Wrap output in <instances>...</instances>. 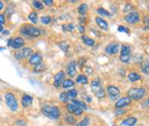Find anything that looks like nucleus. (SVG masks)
Here are the masks:
<instances>
[{
	"label": "nucleus",
	"instance_id": "nucleus-46",
	"mask_svg": "<svg viewBox=\"0 0 149 126\" xmlns=\"http://www.w3.org/2000/svg\"><path fill=\"white\" fill-rule=\"evenodd\" d=\"M78 31L80 34H83L85 33V27H83V25H79L78 26Z\"/></svg>",
	"mask_w": 149,
	"mask_h": 126
},
{
	"label": "nucleus",
	"instance_id": "nucleus-7",
	"mask_svg": "<svg viewBox=\"0 0 149 126\" xmlns=\"http://www.w3.org/2000/svg\"><path fill=\"white\" fill-rule=\"evenodd\" d=\"M124 21L128 24H131V25H134V24L138 23L140 21V15L137 11H132V12H129L123 17Z\"/></svg>",
	"mask_w": 149,
	"mask_h": 126
},
{
	"label": "nucleus",
	"instance_id": "nucleus-8",
	"mask_svg": "<svg viewBox=\"0 0 149 126\" xmlns=\"http://www.w3.org/2000/svg\"><path fill=\"white\" fill-rule=\"evenodd\" d=\"M29 65L32 67H37L39 66V65L42 64L43 62V56L41 53H38V52H36V53H33L32 55L29 57Z\"/></svg>",
	"mask_w": 149,
	"mask_h": 126
},
{
	"label": "nucleus",
	"instance_id": "nucleus-39",
	"mask_svg": "<svg viewBox=\"0 0 149 126\" xmlns=\"http://www.w3.org/2000/svg\"><path fill=\"white\" fill-rule=\"evenodd\" d=\"M143 24H144V28L146 30H149V16L148 15H145L143 17Z\"/></svg>",
	"mask_w": 149,
	"mask_h": 126
},
{
	"label": "nucleus",
	"instance_id": "nucleus-53",
	"mask_svg": "<svg viewBox=\"0 0 149 126\" xmlns=\"http://www.w3.org/2000/svg\"><path fill=\"white\" fill-rule=\"evenodd\" d=\"M4 31V28H3V25H1V24H0V33H2Z\"/></svg>",
	"mask_w": 149,
	"mask_h": 126
},
{
	"label": "nucleus",
	"instance_id": "nucleus-12",
	"mask_svg": "<svg viewBox=\"0 0 149 126\" xmlns=\"http://www.w3.org/2000/svg\"><path fill=\"white\" fill-rule=\"evenodd\" d=\"M25 44H26V42H25L24 38H22L21 36H18V37L13 38L11 48L14 49V50H20V49L24 48Z\"/></svg>",
	"mask_w": 149,
	"mask_h": 126
},
{
	"label": "nucleus",
	"instance_id": "nucleus-26",
	"mask_svg": "<svg viewBox=\"0 0 149 126\" xmlns=\"http://www.w3.org/2000/svg\"><path fill=\"white\" fill-rule=\"evenodd\" d=\"M21 54H22V56H23V58L25 59V58H28L32 55L33 50L31 48H29V47H24V48L21 49Z\"/></svg>",
	"mask_w": 149,
	"mask_h": 126
},
{
	"label": "nucleus",
	"instance_id": "nucleus-40",
	"mask_svg": "<svg viewBox=\"0 0 149 126\" xmlns=\"http://www.w3.org/2000/svg\"><path fill=\"white\" fill-rule=\"evenodd\" d=\"M127 111V109H123V108H118V109H116V111H114V114H116V116H120L122 115V114H124L125 112Z\"/></svg>",
	"mask_w": 149,
	"mask_h": 126
},
{
	"label": "nucleus",
	"instance_id": "nucleus-38",
	"mask_svg": "<svg viewBox=\"0 0 149 126\" xmlns=\"http://www.w3.org/2000/svg\"><path fill=\"white\" fill-rule=\"evenodd\" d=\"M45 69H46V67H45V66L43 65V63H42L41 65H39V66L34 67V72H35V73H41V72L45 71Z\"/></svg>",
	"mask_w": 149,
	"mask_h": 126
},
{
	"label": "nucleus",
	"instance_id": "nucleus-11",
	"mask_svg": "<svg viewBox=\"0 0 149 126\" xmlns=\"http://www.w3.org/2000/svg\"><path fill=\"white\" fill-rule=\"evenodd\" d=\"M66 109L67 111L69 112L71 115H74V116H80L83 114V110H82L80 108V107H78L77 105H74V103H68V104L66 105Z\"/></svg>",
	"mask_w": 149,
	"mask_h": 126
},
{
	"label": "nucleus",
	"instance_id": "nucleus-35",
	"mask_svg": "<svg viewBox=\"0 0 149 126\" xmlns=\"http://www.w3.org/2000/svg\"><path fill=\"white\" fill-rule=\"evenodd\" d=\"M41 23L43 25H49L50 23L52 22V18L48 16V15H45V16H42L41 17Z\"/></svg>",
	"mask_w": 149,
	"mask_h": 126
},
{
	"label": "nucleus",
	"instance_id": "nucleus-31",
	"mask_svg": "<svg viewBox=\"0 0 149 126\" xmlns=\"http://www.w3.org/2000/svg\"><path fill=\"white\" fill-rule=\"evenodd\" d=\"M65 121H66L68 124H71V125L77 124V119L74 115H67L66 118H65Z\"/></svg>",
	"mask_w": 149,
	"mask_h": 126
},
{
	"label": "nucleus",
	"instance_id": "nucleus-44",
	"mask_svg": "<svg viewBox=\"0 0 149 126\" xmlns=\"http://www.w3.org/2000/svg\"><path fill=\"white\" fill-rule=\"evenodd\" d=\"M14 57H15V59L18 60V61H22L24 59L23 56H22V54H21V52H18V53H16L14 55Z\"/></svg>",
	"mask_w": 149,
	"mask_h": 126
},
{
	"label": "nucleus",
	"instance_id": "nucleus-50",
	"mask_svg": "<svg viewBox=\"0 0 149 126\" xmlns=\"http://www.w3.org/2000/svg\"><path fill=\"white\" fill-rule=\"evenodd\" d=\"M4 7H5V5H4L3 1H0V12H1V11L3 10Z\"/></svg>",
	"mask_w": 149,
	"mask_h": 126
},
{
	"label": "nucleus",
	"instance_id": "nucleus-42",
	"mask_svg": "<svg viewBox=\"0 0 149 126\" xmlns=\"http://www.w3.org/2000/svg\"><path fill=\"white\" fill-rule=\"evenodd\" d=\"M117 31H118V32H125V33H129V29L128 28H125V27L124 26H118V28H117Z\"/></svg>",
	"mask_w": 149,
	"mask_h": 126
},
{
	"label": "nucleus",
	"instance_id": "nucleus-9",
	"mask_svg": "<svg viewBox=\"0 0 149 126\" xmlns=\"http://www.w3.org/2000/svg\"><path fill=\"white\" fill-rule=\"evenodd\" d=\"M120 47H121V45H119L118 43H116V42L109 43V44L105 47V53L109 56H114L119 52Z\"/></svg>",
	"mask_w": 149,
	"mask_h": 126
},
{
	"label": "nucleus",
	"instance_id": "nucleus-32",
	"mask_svg": "<svg viewBox=\"0 0 149 126\" xmlns=\"http://www.w3.org/2000/svg\"><path fill=\"white\" fill-rule=\"evenodd\" d=\"M96 12H98V14H99L100 16H103V17H109L110 16L109 12H108L107 10H105V9L101 8V7L96 9Z\"/></svg>",
	"mask_w": 149,
	"mask_h": 126
},
{
	"label": "nucleus",
	"instance_id": "nucleus-18",
	"mask_svg": "<svg viewBox=\"0 0 149 126\" xmlns=\"http://www.w3.org/2000/svg\"><path fill=\"white\" fill-rule=\"evenodd\" d=\"M101 87H103V86L101 85V82H100V80H99L98 78H94V80L91 82V89H92V91H94V93L98 91V89H101Z\"/></svg>",
	"mask_w": 149,
	"mask_h": 126
},
{
	"label": "nucleus",
	"instance_id": "nucleus-15",
	"mask_svg": "<svg viewBox=\"0 0 149 126\" xmlns=\"http://www.w3.org/2000/svg\"><path fill=\"white\" fill-rule=\"evenodd\" d=\"M137 123V117L135 116H128L127 118L123 119L120 123V126H135Z\"/></svg>",
	"mask_w": 149,
	"mask_h": 126
},
{
	"label": "nucleus",
	"instance_id": "nucleus-30",
	"mask_svg": "<svg viewBox=\"0 0 149 126\" xmlns=\"http://www.w3.org/2000/svg\"><path fill=\"white\" fill-rule=\"evenodd\" d=\"M68 93V95H69V98L70 99H76L77 98V96H78V91H77L76 89H71L69 91H67Z\"/></svg>",
	"mask_w": 149,
	"mask_h": 126
},
{
	"label": "nucleus",
	"instance_id": "nucleus-33",
	"mask_svg": "<svg viewBox=\"0 0 149 126\" xmlns=\"http://www.w3.org/2000/svg\"><path fill=\"white\" fill-rule=\"evenodd\" d=\"M94 94H96V97L99 98V99H101V98H103L105 96V94H107V91H105V89H103V87H101L100 89H98V91H96Z\"/></svg>",
	"mask_w": 149,
	"mask_h": 126
},
{
	"label": "nucleus",
	"instance_id": "nucleus-5",
	"mask_svg": "<svg viewBox=\"0 0 149 126\" xmlns=\"http://www.w3.org/2000/svg\"><path fill=\"white\" fill-rule=\"evenodd\" d=\"M119 59L124 64H128L130 62V59H131V48H130L129 45L126 44L121 45Z\"/></svg>",
	"mask_w": 149,
	"mask_h": 126
},
{
	"label": "nucleus",
	"instance_id": "nucleus-29",
	"mask_svg": "<svg viewBox=\"0 0 149 126\" xmlns=\"http://www.w3.org/2000/svg\"><path fill=\"white\" fill-rule=\"evenodd\" d=\"M59 98H60V100L62 101V102L67 103V104H68V101L70 100L67 91H62V93H60V95H59Z\"/></svg>",
	"mask_w": 149,
	"mask_h": 126
},
{
	"label": "nucleus",
	"instance_id": "nucleus-21",
	"mask_svg": "<svg viewBox=\"0 0 149 126\" xmlns=\"http://www.w3.org/2000/svg\"><path fill=\"white\" fill-rule=\"evenodd\" d=\"M76 82L77 84H87V82H89V78L85 75H79L77 76Z\"/></svg>",
	"mask_w": 149,
	"mask_h": 126
},
{
	"label": "nucleus",
	"instance_id": "nucleus-51",
	"mask_svg": "<svg viewBox=\"0 0 149 126\" xmlns=\"http://www.w3.org/2000/svg\"><path fill=\"white\" fill-rule=\"evenodd\" d=\"M12 40H13V38H10V39L8 40V42H7V46L11 47V44H12Z\"/></svg>",
	"mask_w": 149,
	"mask_h": 126
},
{
	"label": "nucleus",
	"instance_id": "nucleus-16",
	"mask_svg": "<svg viewBox=\"0 0 149 126\" xmlns=\"http://www.w3.org/2000/svg\"><path fill=\"white\" fill-rule=\"evenodd\" d=\"M33 103V96L29 94H23L21 97V104L23 107H29Z\"/></svg>",
	"mask_w": 149,
	"mask_h": 126
},
{
	"label": "nucleus",
	"instance_id": "nucleus-45",
	"mask_svg": "<svg viewBox=\"0 0 149 126\" xmlns=\"http://www.w3.org/2000/svg\"><path fill=\"white\" fill-rule=\"evenodd\" d=\"M66 28H68V31H70V32H73L74 25H73V24H69V25H67V26H63V29H66Z\"/></svg>",
	"mask_w": 149,
	"mask_h": 126
},
{
	"label": "nucleus",
	"instance_id": "nucleus-27",
	"mask_svg": "<svg viewBox=\"0 0 149 126\" xmlns=\"http://www.w3.org/2000/svg\"><path fill=\"white\" fill-rule=\"evenodd\" d=\"M28 20L31 22L32 24H36L38 22V14L35 11H32L30 14L28 15Z\"/></svg>",
	"mask_w": 149,
	"mask_h": 126
},
{
	"label": "nucleus",
	"instance_id": "nucleus-49",
	"mask_svg": "<svg viewBox=\"0 0 149 126\" xmlns=\"http://www.w3.org/2000/svg\"><path fill=\"white\" fill-rule=\"evenodd\" d=\"M16 124L19 125V126H26V122H24V120H18L16 121Z\"/></svg>",
	"mask_w": 149,
	"mask_h": 126
},
{
	"label": "nucleus",
	"instance_id": "nucleus-25",
	"mask_svg": "<svg viewBox=\"0 0 149 126\" xmlns=\"http://www.w3.org/2000/svg\"><path fill=\"white\" fill-rule=\"evenodd\" d=\"M87 10H89V6H87V4H85V3L81 4L78 8V11H79V13H80L81 16H85Z\"/></svg>",
	"mask_w": 149,
	"mask_h": 126
},
{
	"label": "nucleus",
	"instance_id": "nucleus-20",
	"mask_svg": "<svg viewBox=\"0 0 149 126\" xmlns=\"http://www.w3.org/2000/svg\"><path fill=\"white\" fill-rule=\"evenodd\" d=\"M76 82H74L72 78H67V80H65L64 82H63L62 84V87L64 89H73V86L74 85Z\"/></svg>",
	"mask_w": 149,
	"mask_h": 126
},
{
	"label": "nucleus",
	"instance_id": "nucleus-43",
	"mask_svg": "<svg viewBox=\"0 0 149 126\" xmlns=\"http://www.w3.org/2000/svg\"><path fill=\"white\" fill-rule=\"evenodd\" d=\"M43 2V4L44 5H46V6H53V4H54V1L53 0H44V1H42Z\"/></svg>",
	"mask_w": 149,
	"mask_h": 126
},
{
	"label": "nucleus",
	"instance_id": "nucleus-34",
	"mask_svg": "<svg viewBox=\"0 0 149 126\" xmlns=\"http://www.w3.org/2000/svg\"><path fill=\"white\" fill-rule=\"evenodd\" d=\"M90 122H91V119H90L89 116H85L82 121H80V122L77 123L76 126H89Z\"/></svg>",
	"mask_w": 149,
	"mask_h": 126
},
{
	"label": "nucleus",
	"instance_id": "nucleus-3",
	"mask_svg": "<svg viewBox=\"0 0 149 126\" xmlns=\"http://www.w3.org/2000/svg\"><path fill=\"white\" fill-rule=\"evenodd\" d=\"M147 94V91L144 87H131L128 91L127 96L131 100H140Z\"/></svg>",
	"mask_w": 149,
	"mask_h": 126
},
{
	"label": "nucleus",
	"instance_id": "nucleus-47",
	"mask_svg": "<svg viewBox=\"0 0 149 126\" xmlns=\"http://www.w3.org/2000/svg\"><path fill=\"white\" fill-rule=\"evenodd\" d=\"M5 16L3 14H0V24L3 25V24H5Z\"/></svg>",
	"mask_w": 149,
	"mask_h": 126
},
{
	"label": "nucleus",
	"instance_id": "nucleus-54",
	"mask_svg": "<svg viewBox=\"0 0 149 126\" xmlns=\"http://www.w3.org/2000/svg\"><path fill=\"white\" fill-rule=\"evenodd\" d=\"M113 126H117V125H116V124H113Z\"/></svg>",
	"mask_w": 149,
	"mask_h": 126
},
{
	"label": "nucleus",
	"instance_id": "nucleus-19",
	"mask_svg": "<svg viewBox=\"0 0 149 126\" xmlns=\"http://www.w3.org/2000/svg\"><path fill=\"white\" fill-rule=\"evenodd\" d=\"M127 78H128V80L129 82H138V80H141V76L139 75L138 73H135V72H132V73H130L129 75L127 76Z\"/></svg>",
	"mask_w": 149,
	"mask_h": 126
},
{
	"label": "nucleus",
	"instance_id": "nucleus-48",
	"mask_svg": "<svg viewBox=\"0 0 149 126\" xmlns=\"http://www.w3.org/2000/svg\"><path fill=\"white\" fill-rule=\"evenodd\" d=\"M83 61H85V59H83V58H81V59L79 60V66H80V67H83V64L85 63V62H83Z\"/></svg>",
	"mask_w": 149,
	"mask_h": 126
},
{
	"label": "nucleus",
	"instance_id": "nucleus-52",
	"mask_svg": "<svg viewBox=\"0 0 149 126\" xmlns=\"http://www.w3.org/2000/svg\"><path fill=\"white\" fill-rule=\"evenodd\" d=\"M85 72H89V74H92V67H85Z\"/></svg>",
	"mask_w": 149,
	"mask_h": 126
},
{
	"label": "nucleus",
	"instance_id": "nucleus-4",
	"mask_svg": "<svg viewBox=\"0 0 149 126\" xmlns=\"http://www.w3.org/2000/svg\"><path fill=\"white\" fill-rule=\"evenodd\" d=\"M4 98H5V103L8 106V108L10 109L11 111H17L18 101H17L16 96L14 95V93H12L11 91H8V93H5Z\"/></svg>",
	"mask_w": 149,
	"mask_h": 126
},
{
	"label": "nucleus",
	"instance_id": "nucleus-23",
	"mask_svg": "<svg viewBox=\"0 0 149 126\" xmlns=\"http://www.w3.org/2000/svg\"><path fill=\"white\" fill-rule=\"evenodd\" d=\"M72 103H74V105H77L78 107H80L82 110H87L89 109V107H87V105L85 104V102H83V100H78V99H73L72 100Z\"/></svg>",
	"mask_w": 149,
	"mask_h": 126
},
{
	"label": "nucleus",
	"instance_id": "nucleus-2",
	"mask_svg": "<svg viewBox=\"0 0 149 126\" xmlns=\"http://www.w3.org/2000/svg\"><path fill=\"white\" fill-rule=\"evenodd\" d=\"M20 33L22 36L29 38V39H35L41 35V30L32 25H24L20 28Z\"/></svg>",
	"mask_w": 149,
	"mask_h": 126
},
{
	"label": "nucleus",
	"instance_id": "nucleus-1",
	"mask_svg": "<svg viewBox=\"0 0 149 126\" xmlns=\"http://www.w3.org/2000/svg\"><path fill=\"white\" fill-rule=\"evenodd\" d=\"M41 112L44 116L48 117L53 120H57L61 117V110L58 106L56 105H51V104H46L42 106Z\"/></svg>",
	"mask_w": 149,
	"mask_h": 126
},
{
	"label": "nucleus",
	"instance_id": "nucleus-24",
	"mask_svg": "<svg viewBox=\"0 0 149 126\" xmlns=\"http://www.w3.org/2000/svg\"><path fill=\"white\" fill-rule=\"evenodd\" d=\"M140 69L144 75H149V60H146L141 63Z\"/></svg>",
	"mask_w": 149,
	"mask_h": 126
},
{
	"label": "nucleus",
	"instance_id": "nucleus-41",
	"mask_svg": "<svg viewBox=\"0 0 149 126\" xmlns=\"http://www.w3.org/2000/svg\"><path fill=\"white\" fill-rule=\"evenodd\" d=\"M141 106L143 107V108L149 109V98H146L145 100H143V101H142V103H141Z\"/></svg>",
	"mask_w": 149,
	"mask_h": 126
},
{
	"label": "nucleus",
	"instance_id": "nucleus-36",
	"mask_svg": "<svg viewBox=\"0 0 149 126\" xmlns=\"http://www.w3.org/2000/svg\"><path fill=\"white\" fill-rule=\"evenodd\" d=\"M82 98H83V101L85 103H92V97L90 95H87V93H82Z\"/></svg>",
	"mask_w": 149,
	"mask_h": 126
},
{
	"label": "nucleus",
	"instance_id": "nucleus-14",
	"mask_svg": "<svg viewBox=\"0 0 149 126\" xmlns=\"http://www.w3.org/2000/svg\"><path fill=\"white\" fill-rule=\"evenodd\" d=\"M131 99H130L128 96H124V97H121L119 98L118 100H116V108L118 109V108H123V107L127 106L131 103Z\"/></svg>",
	"mask_w": 149,
	"mask_h": 126
},
{
	"label": "nucleus",
	"instance_id": "nucleus-13",
	"mask_svg": "<svg viewBox=\"0 0 149 126\" xmlns=\"http://www.w3.org/2000/svg\"><path fill=\"white\" fill-rule=\"evenodd\" d=\"M66 74L70 78H74L77 75V63L76 61H71L66 67Z\"/></svg>",
	"mask_w": 149,
	"mask_h": 126
},
{
	"label": "nucleus",
	"instance_id": "nucleus-10",
	"mask_svg": "<svg viewBox=\"0 0 149 126\" xmlns=\"http://www.w3.org/2000/svg\"><path fill=\"white\" fill-rule=\"evenodd\" d=\"M66 73L64 71H60L56 74V76H54V86L56 89H59V87L62 86V84L65 80H66Z\"/></svg>",
	"mask_w": 149,
	"mask_h": 126
},
{
	"label": "nucleus",
	"instance_id": "nucleus-17",
	"mask_svg": "<svg viewBox=\"0 0 149 126\" xmlns=\"http://www.w3.org/2000/svg\"><path fill=\"white\" fill-rule=\"evenodd\" d=\"M96 22L98 26L101 29V30H103V31H107L108 24L103 17H96Z\"/></svg>",
	"mask_w": 149,
	"mask_h": 126
},
{
	"label": "nucleus",
	"instance_id": "nucleus-22",
	"mask_svg": "<svg viewBox=\"0 0 149 126\" xmlns=\"http://www.w3.org/2000/svg\"><path fill=\"white\" fill-rule=\"evenodd\" d=\"M82 40H83V42L85 43V45H87V46H89V47H94V45H96V41H94V39H92V38H90V37H87V36H85V35L82 36Z\"/></svg>",
	"mask_w": 149,
	"mask_h": 126
},
{
	"label": "nucleus",
	"instance_id": "nucleus-37",
	"mask_svg": "<svg viewBox=\"0 0 149 126\" xmlns=\"http://www.w3.org/2000/svg\"><path fill=\"white\" fill-rule=\"evenodd\" d=\"M59 47H60L61 49H62L63 51H64V53H68V51H69V45L67 44V43H65V42H62V43H60L59 44Z\"/></svg>",
	"mask_w": 149,
	"mask_h": 126
},
{
	"label": "nucleus",
	"instance_id": "nucleus-6",
	"mask_svg": "<svg viewBox=\"0 0 149 126\" xmlns=\"http://www.w3.org/2000/svg\"><path fill=\"white\" fill-rule=\"evenodd\" d=\"M107 91V93L110 100L116 101L119 99V96H120V89H119L118 87L114 86V85H107V91Z\"/></svg>",
	"mask_w": 149,
	"mask_h": 126
},
{
	"label": "nucleus",
	"instance_id": "nucleus-55",
	"mask_svg": "<svg viewBox=\"0 0 149 126\" xmlns=\"http://www.w3.org/2000/svg\"><path fill=\"white\" fill-rule=\"evenodd\" d=\"M148 9H149V4H148Z\"/></svg>",
	"mask_w": 149,
	"mask_h": 126
},
{
	"label": "nucleus",
	"instance_id": "nucleus-28",
	"mask_svg": "<svg viewBox=\"0 0 149 126\" xmlns=\"http://www.w3.org/2000/svg\"><path fill=\"white\" fill-rule=\"evenodd\" d=\"M32 6L36 9V10H43L45 5L43 4L42 1H40V0H34L32 2Z\"/></svg>",
	"mask_w": 149,
	"mask_h": 126
}]
</instances>
